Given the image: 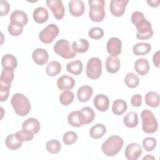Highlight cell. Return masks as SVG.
Returning a JSON list of instances; mask_svg holds the SVG:
<instances>
[{"label": "cell", "instance_id": "obj_41", "mask_svg": "<svg viewBox=\"0 0 160 160\" xmlns=\"http://www.w3.org/2000/svg\"><path fill=\"white\" fill-rule=\"evenodd\" d=\"M78 139V134L74 131L66 132L63 137L62 141L66 145H71L76 142Z\"/></svg>", "mask_w": 160, "mask_h": 160}, {"label": "cell", "instance_id": "obj_30", "mask_svg": "<svg viewBox=\"0 0 160 160\" xmlns=\"http://www.w3.org/2000/svg\"><path fill=\"white\" fill-rule=\"evenodd\" d=\"M128 105L124 100L122 99H118L112 103V111L114 114L121 116L126 111Z\"/></svg>", "mask_w": 160, "mask_h": 160}, {"label": "cell", "instance_id": "obj_9", "mask_svg": "<svg viewBox=\"0 0 160 160\" xmlns=\"http://www.w3.org/2000/svg\"><path fill=\"white\" fill-rule=\"evenodd\" d=\"M46 2L56 19L60 20L64 18L65 9L61 0H47Z\"/></svg>", "mask_w": 160, "mask_h": 160}, {"label": "cell", "instance_id": "obj_6", "mask_svg": "<svg viewBox=\"0 0 160 160\" xmlns=\"http://www.w3.org/2000/svg\"><path fill=\"white\" fill-rule=\"evenodd\" d=\"M86 72L88 77L91 79L99 78L102 72V62L101 59L96 57L90 58L87 63Z\"/></svg>", "mask_w": 160, "mask_h": 160}, {"label": "cell", "instance_id": "obj_42", "mask_svg": "<svg viewBox=\"0 0 160 160\" xmlns=\"http://www.w3.org/2000/svg\"><path fill=\"white\" fill-rule=\"evenodd\" d=\"M8 32L12 36H18L19 35H20L22 31H23V26L14 23V22H10L8 28Z\"/></svg>", "mask_w": 160, "mask_h": 160}, {"label": "cell", "instance_id": "obj_33", "mask_svg": "<svg viewBox=\"0 0 160 160\" xmlns=\"http://www.w3.org/2000/svg\"><path fill=\"white\" fill-rule=\"evenodd\" d=\"M1 64L2 68H8L14 69L18 66V61L16 58L11 54H7L2 56L1 59Z\"/></svg>", "mask_w": 160, "mask_h": 160}, {"label": "cell", "instance_id": "obj_46", "mask_svg": "<svg viewBox=\"0 0 160 160\" xmlns=\"http://www.w3.org/2000/svg\"><path fill=\"white\" fill-rule=\"evenodd\" d=\"M0 8H1V16H6L8 14L10 9V5L6 1H0Z\"/></svg>", "mask_w": 160, "mask_h": 160}, {"label": "cell", "instance_id": "obj_48", "mask_svg": "<svg viewBox=\"0 0 160 160\" xmlns=\"http://www.w3.org/2000/svg\"><path fill=\"white\" fill-rule=\"evenodd\" d=\"M159 51H157L154 54H153V56H152V62H153V64L154 65L159 68Z\"/></svg>", "mask_w": 160, "mask_h": 160}, {"label": "cell", "instance_id": "obj_39", "mask_svg": "<svg viewBox=\"0 0 160 160\" xmlns=\"http://www.w3.org/2000/svg\"><path fill=\"white\" fill-rule=\"evenodd\" d=\"M156 139L152 137H148L142 140V145L145 151L150 152L153 151L156 147Z\"/></svg>", "mask_w": 160, "mask_h": 160}, {"label": "cell", "instance_id": "obj_1", "mask_svg": "<svg viewBox=\"0 0 160 160\" xmlns=\"http://www.w3.org/2000/svg\"><path fill=\"white\" fill-rule=\"evenodd\" d=\"M11 104L15 112L20 116L27 115L31 111L30 101L22 94H14L11 98Z\"/></svg>", "mask_w": 160, "mask_h": 160}, {"label": "cell", "instance_id": "obj_40", "mask_svg": "<svg viewBox=\"0 0 160 160\" xmlns=\"http://www.w3.org/2000/svg\"><path fill=\"white\" fill-rule=\"evenodd\" d=\"M15 134L18 139L22 142L31 141L34 138V134L31 131L22 129V130L18 131Z\"/></svg>", "mask_w": 160, "mask_h": 160}, {"label": "cell", "instance_id": "obj_16", "mask_svg": "<svg viewBox=\"0 0 160 160\" xmlns=\"http://www.w3.org/2000/svg\"><path fill=\"white\" fill-rule=\"evenodd\" d=\"M10 21L11 22H14L19 24L22 26H24L28 22V17L27 14L21 10H15L12 12L10 15Z\"/></svg>", "mask_w": 160, "mask_h": 160}, {"label": "cell", "instance_id": "obj_4", "mask_svg": "<svg viewBox=\"0 0 160 160\" xmlns=\"http://www.w3.org/2000/svg\"><path fill=\"white\" fill-rule=\"evenodd\" d=\"M142 120V129L145 133L151 134L155 132L158 128V122L152 111L144 109L141 113Z\"/></svg>", "mask_w": 160, "mask_h": 160}, {"label": "cell", "instance_id": "obj_32", "mask_svg": "<svg viewBox=\"0 0 160 160\" xmlns=\"http://www.w3.org/2000/svg\"><path fill=\"white\" fill-rule=\"evenodd\" d=\"M146 104L152 108H156L159 105V95L154 91H149L144 97Z\"/></svg>", "mask_w": 160, "mask_h": 160}, {"label": "cell", "instance_id": "obj_21", "mask_svg": "<svg viewBox=\"0 0 160 160\" xmlns=\"http://www.w3.org/2000/svg\"><path fill=\"white\" fill-rule=\"evenodd\" d=\"M33 19L39 24H42L47 21L49 18V13L47 9L44 7L36 8L32 13Z\"/></svg>", "mask_w": 160, "mask_h": 160}, {"label": "cell", "instance_id": "obj_45", "mask_svg": "<svg viewBox=\"0 0 160 160\" xmlns=\"http://www.w3.org/2000/svg\"><path fill=\"white\" fill-rule=\"evenodd\" d=\"M11 84L0 82V101L1 102L6 101L9 94V89Z\"/></svg>", "mask_w": 160, "mask_h": 160}, {"label": "cell", "instance_id": "obj_43", "mask_svg": "<svg viewBox=\"0 0 160 160\" xmlns=\"http://www.w3.org/2000/svg\"><path fill=\"white\" fill-rule=\"evenodd\" d=\"M88 36L90 38L95 40L102 38L104 36V31L101 28L94 27L92 28L88 32Z\"/></svg>", "mask_w": 160, "mask_h": 160}, {"label": "cell", "instance_id": "obj_22", "mask_svg": "<svg viewBox=\"0 0 160 160\" xmlns=\"http://www.w3.org/2000/svg\"><path fill=\"white\" fill-rule=\"evenodd\" d=\"M134 70L141 76H144L148 73L150 65L148 61L145 58L138 59L134 63Z\"/></svg>", "mask_w": 160, "mask_h": 160}, {"label": "cell", "instance_id": "obj_13", "mask_svg": "<svg viewBox=\"0 0 160 160\" xmlns=\"http://www.w3.org/2000/svg\"><path fill=\"white\" fill-rule=\"evenodd\" d=\"M69 11L74 17L81 16L85 10V6L81 0H72L69 2Z\"/></svg>", "mask_w": 160, "mask_h": 160}, {"label": "cell", "instance_id": "obj_34", "mask_svg": "<svg viewBox=\"0 0 160 160\" xmlns=\"http://www.w3.org/2000/svg\"><path fill=\"white\" fill-rule=\"evenodd\" d=\"M14 69L8 68H2L1 71L0 82L11 84L14 79Z\"/></svg>", "mask_w": 160, "mask_h": 160}, {"label": "cell", "instance_id": "obj_15", "mask_svg": "<svg viewBox=\"0 0 160 160\" xmlns=\"http://www.w3.org/2000/svg\"><path fill=\"white\" fill-rule=\"evenodd\" d=\"M94 106L99 111H106L109 108V99L108 97L104 94H99L95 96L93 100Z\"/></svg>", "mask_w": 160, "mask_h": 160}, {"label": "cell", "instance_id": "obj_18", "mask_svg": "<svg viewBox=\"0 0 160 160\" xmlns=\"http://www.w3.org/2000/svg\"><path fill=\"white\" fill-rule=\"evenodd\" d=\"M121 68V62L116 56H109L106 60V68L108 72L114 74L119 71Z\"/></svg>", "mask_w": 160, "mask_h": 160}, {"label": "cell", "instance_id": "obj_20", "mask_svg": "<svg viewBox=\"0 0 160 160\" xmlns=\"http://www.w3.org/2000/svg\"><path fill=\"white\" fill-rule=\"evenodd\" d=\"M41 128L40 122L39 121L34 118H30L26 119L22 124V129L32 132L33 134H37Z\"/></svg>", "mask_w": 160, "mask_h": 160}, {"label": "cell", "instance_id": "obj_19", "mask_svg": "<svg viewBox=\"0 0 160 160\" xmlns=\"http://www.w3.org/2000/svg\"><path fill=\"white\" fill-rule=\"evenodd\" d=\"M92 92V88L90 86H82L80 87L77 91V98L78 101L81 102H87L91 98Z\"/></svg>", "mask_w": 160, "mask_h": 160}, {"label": "cell", "instance_id": "obj_26", "mask_svg": "<svg viewBox=\"0 0 160 160\" xmlns=\"http://www.w3.org/2000/svg\"><path fill=\"white\" fill-rule=\"evenodd\" d=\"M68 122L71 126L81 127L84 125L79 111H74L70 112L68 116Z\"/></svg>", "mask_w": 160, "mask_h": 160}, {"label": "cell", "instance_id": "obj_2", "mask_svg": "<svg viewBox=\"0 0 160 160\" xmlns=\"http://www.w3.org/2000/svg\"><path fill=\"white\" fill-rule=\"evenodd\" d=\"M123 139L119 136L109 137L102 144L101 150L107 156L112 157L116 155L123 146Z\"/></svg>", "mask_w": 160, "mask_h": 160}, {"label": "cell", "instance_id": "obj_49", "mask_svg": "<svg viewBox=\"0 0 160 160\" xmlns=\"http://www.w3.org/2000/svg\"><path fill=\"white\" fill-rule=\"evenodd\" d=\"M147 2L148 3L149 6L152 8H157L159 6V1L158 0H147Z\"/></svg>", "mask_w": 160, "mask_h": 160}, {"label": "cell", "instance_id": "obj_36", "mask_svg": "<svg viewBox=\"0 0 160 160\" xmlns=\"http://www.w3.org/2000/svg\"><path fill=\"white\" fill-rule=\"evenodd\" d=\"M124 83L129 88H135L139 84V78L134 72H128L124 78Z\"/></svg>", "mask_w": 160, "mask_h": 160}, {"label": "cell", "instance_id": "obj_25", "mask_svg": "<svg viewBox=\"0 0 160 160\" xmlns=\"http://www.w3.org/2000/svg\"><path fill=\"white\" fill-rule=\"evenodd\" d=\"M82 62L79 59L70 61L66 65L67 71L76 76L79 75L82 72Z\"/></svg>", "mask_w": 160, "mask_h": 160}, {"label": "cell", "instance_id": "obj_31", "mask_svg": "<svg viewBox=\"0 0 160 160\" xmlns=\"http://www.w3.org/2000/svg\"><path fill=\"white\" fill-rule=\"evenodd\" d=\"M124 125L130 128H133L138 124V116L134 111H129L128 112L123 119Z\"/></svg>", "mask_w": 160, "mask_h": 160}, {"label": "cell", "instance_id": "obj_17", "mask_svg": "<svg viewBox=\"0 0 160 160\" xmlns=\"http://www.w3.org/2000/svg\"><path fill=\"white\" fill-rule=\"evenodd\" d=\"M75 80L67 75H63L57 80V86L60 90H69L74 88Z\"/></svg>", "mask_w": 160, "mask_h": 160}, {"label": "cell", "instance_id": "obj_29", "mask_svg": "<svg viewBox=\"0 0 160 160\" xmlns=\"http://www.w3.org/2000/svg\"><path fill=\"white\" fill-rule=\"evenodd\" d=\"M22 142H21L16 136V134H9L5 140V144L6 147L10 150H16L20 148Z\"/></svg>", "mask_w": 160, "mask_h": 160}, {"label": "cell", "instance_id": "obj_11", "mask_svg": "<svg viewBox=\"0 0 160 160\" xmlns=\"http://www.w3.org/2000/svg\"><path fill=\"white\" fill-rule=\"evenodd\" d=\"M121 41L118 38L113 37L108 39L106 44V49L110 55L117 57L121 52Z\"/></svg>", "mask_w": 160, "mask_h": 160}, {"label": "cell", "instance_id": "obj_14", "mask_svg": "<svg viewBox=\"0 0 160 160\" xmlns=\"http://www.w3.org/2000/svg\"><path fill=\"white\" fill-rule=\"evenodd\" d=\"M32 58L36 64L42 66L48 61L49 54L45 49L36 48L32 52Z\"/></svg>", "mask_w": 160, "mask_h": 160}, {"label": "cell", "instance_id": "obj_5", "mask_svg": "<svg viewBox=\"0 0 160 160\" xmlns=\"http://www.w3.org/2000/svg\"><path fill=\"white\" fill-rule=\"evenodd\" d=\"M54 51L64 59L73 58L76 56V53L72 50L69 42L62 39L58 40L54 46Z\"/></svg>", "mask_w": 160, "mask_h": 160}, {"label": "cell", "instance_id": "obj_24", "mask_svg": "<svg viewBox=\"0 0 160 160\" xmlns=\"http://www.w3.org/2000/svg\"><path fill=\"white\" fill-rule=\"evenodd\" d=\"M89 42L85 39H79L72 44V49L76 53H84L89 49Z\"/></svg>", "mask_w": 160, "mask_h": 160}, {"label": "cell", "instance_id": "obj_7", "mask_svg": "<svg viewBox=\"0 0 160 160\" xmlns=\"http://www.w3.org/2000/svg\"><path fill=\"white\" fill-rule=\"evenodd\" d=\"M59 32V28L54 24H49L46 26L39 34L40 41L45 44L52 42Z\"/></svg>", "mask_w": 160, "mask_h": 160}, {"label": "cell", "instance_id": "obj_37", "mask_svg": "<svg viewBox=\"0 0 160 160\" xmlns=\"http://www.w3.org/2000/svg\"><path fill=\"white\" fill-rule=\"evenodd\" d=\"M46 148L49 153L56 154L61 150V145L58 140L51 139L46 142Z\"/></svg>", "mask_w": 160, "mask_h": 160}, {"label": "cell", "instance_id": "obj_10", "mask_svg": "<svg viewBox=\"0 0 160 160\" xmlns=\"http://www.w3.org/2000/svg\"><path fill=\"white\" fill-rule=\"evenodd\" d=\"M129 2L128 0H112L109 4V10L115 17H120L124 13L126 5Z\"/></svg>", "mask_w": 160, "mask_h": 160}, {"label": "cell", "instance_id": "obj_38", "mask_svg": "<svg viewBox=\"0 0 160 160\" xmlns=\"http://www.w3.org/2000/svg\"><path fill=\"white\" fill-rule=\"evenodd\" d=\"M74 93L69 90L63 91L59 96V101L64 106L70 104L74 99Z\"/></svg>", "mask_w": 160, "mask_h": 160}, {"label": "cell", "instance_id": "obj_47", "mask_svg": "<svg viewBox=\"0 0 160 160\" xmlns=\"http://www.w3.org/2000/svg\"><path fill=\"white\" fill-rule=\"evenodd\" d=\"M142 96L141 94H134L131 97V103L132 106L134 107H139L142 104Z\"/></svg>", "mask_w": 160, "mask_h": 160}, {"label": "cell", "instance_id": "obj_50", "mask_svg": "<svg viewBox=\"0 0 160 160\" xmlns=\"http://www.w3.org/2000/svg\"><path fill=\"white\" fill-rule=\"evenodd\" d=\"M154 159V158L153 156H151L150 154H147L146 156H144V157L142 158V159Z\"/></svg>", "mask_w": 160, "mask_h": 160}, {"label": "cell", "instance_id": "obj_12", "mask_svg": "<svg viewBox=\"0 0 160 160\" xmlns=\"http://www.w3.org/2000/svg\"><path fill=\"white\" fill-rule=\"evenodd\" d=\"M142 151V148L139 144L132 142L127 146L124 154L129 160H136L141 155Z\"/></svg>", "mask_w": 160, "mask_h": 160}, {"label": "cell", "instance_id": "obj_3", "mask_svg": "<svg viewBox=\"0 0 160 160\" xmlns=\"http://www.w3.org/2000/svg\"><path fill=\"white\" fill-rule=\"evenodd\" d=\"M89 6V17L92 21L101 22L106 15L104 6L105 1L104 0H89L88 1Z\"/></svg>", "mask_w": 160, "mask_h": 160}, {"label": "cell", "instance_id": "obj_28", "mask_svg": "<svg viewBox=\"0 0 160 160\" xmlns=\"http://www.w3.org/2000/svg\"><path fill=\"white\" fill-rule=\"evenodd\" d=\"M106 132V128L102 124H96L89 130L90 136L95 139L101 138Z\"/></svg>", "mask_w": 160, "mask_h": 160}, {"label": "cell", "instance_id": "obj_8", "mask_svg": "<svg viewBox=\"0 0 160 160\" xmlns=\"http://www.w3.org/2000/svg\"><path fill=\"white\" fill-rule=\"evenodd\" d=\"M136 28L137 30L136 36L138 39H148L153 35L151 23L148 20L136 26Z\"/></svg>", "mask_w": 160, "mask_h": 160}, {"label": "cell", "instance_id": "obj_23", "mask_svg": "<svg viewBox=\"0 0 160 160\" xmlns=\"http://www.w3.org/2000/svg\"><path fill=\"white\" fill-rule=\"evenodd\" d=\"M79 112L84 125L90 124L94 121L95 118V113L91 108L88 106L84 107L81 110H79Z\"/></svg>", "mask_w": 160, "mask_h": 160}, {"label": "cell", "instance_id": "obj_44", "mask_svg": "<svg viewBox=\"0 0 160 160\" xmlns=\"http://www.w3.org/2000/svg\"><path fill=\"white\" fill-rule=\"evenodd\" d=\"M131 20L132 23L137 26L145 21L146 19L145 18L144 15L142 12L140 11H134L131 15Z\"/></svg>", "mask_w": 160, "mask_h": 160}, {"label": "cell", "instance_id": "obj_35", "mask_svg": "<svg viewBox=\"0 0 160 160\" xmlns=\"http://www.w3.org/2000/svg\"><path fill=\"white\" fill-rule=\"evenodd\" d=\"M61 64L56 61H51L46 66V72L49 76H55L61 71Z\"/></svg>", "mask_w": 160, "mask_h": 160}, {"label": "cell", "instance_id": "obj_27", "mask_svg": "<svg viewBox=\"0 0 160 160\" xmlns=\"http://www.w3.org/2000/svg\"><path fill=\"white\" fill-rule=\"evenodd\" d=\"M151 50V46L146 42H138L132 48L133 53L136 56H144L148 54Z\"/></svg>", "mask_w": 160, "mask_h": 160}]
</instances>
